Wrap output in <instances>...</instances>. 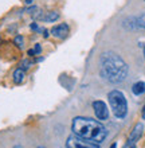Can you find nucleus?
Returning a JSON list of instances; mask_svg holds the SVG:
<instances>
[{"instance_id": "obj_1", "label": "nucleus", "mask_w": 145, "mask_h": 148, "mask_svg": "<svg viewBox=\"0 0 145 148\" xmlns=\"http://www.w3.org/2000/svg\"><path fill=\"white\" fill-rule=\"evenodd\" d=\"M101 77L112 84H120L128 75V65L116 53L106 51L101 55Z\"/></svg>"}, {"instance_id": "obj_2", "label": "nucleus", "mask_w": 145, "mask_h": 148, "mask_svg": "<svg viewBox=\"0 0 145 148\" xmlns=\"http://www.w3.org/2000/svg\"><path fill=\"white\" fill-rule=\"evenodd\" d=\"M73 132L75 136L94 143H101L108 136L105 127L101 123L85 117H75L73 121Z\"/></svg>"}, {"instance_id": "obj_3", "label": "nucleus", "mask_w": 145, "mask_h": 148, "mask_svg": "<svg viewBox=\"0 0 145 148\" xmlns=\"http://www.w3.org/2000/svg\"><path fill=\"white\" fill-rule=\"evenodd\" d=\"M108 100L112 106L114 116L118 119H124L128 114V101H126L125 96L122 94L120 90H112L108 94Z\"/></svg>"}, {"instance_id": "obj_4", "label": "nucleus", "mask_w": 145, "mask_h": 148, "mask_svg": "<svg viewBox=\"0 0 145 148\" xmlns=\"http://www.w3.org/2000/svg\"><path fill=\"white\" fill-rule=\"evenodd\" d=\"M67 148H99L97 144H93L90 141H86L82 137L78 136H70L66 141Z\"/></svg>"}, {"instance_id": "obj_5", "label": "nucleus", "mask_w": 145, "mask_h": 148, "mask_svg": "<svg viewBox=\"0 0 145 148\" xmlns=\"http://www.w3.org/2000/svg\"><path fill=\"white\" fill-rule=\"evenodd\" d=\"M93 109H94V113L98 120H108L109 110H108V106H106V104L103 101H101V100L94 101L93 102Z\"/></svg>"}, {"instance_id": "obj_6", "label": "nucleus", "mask_w": 145, "mask_h": 148, "mask_svg": "<svg viewBox=\"0 0 145 148\" xmlns=\"http://www.w3.org/2000/svg\"><path fill=\"white\" fill-rule=\"evenodd\" d=\"M142 132H144V125H142L141 123H138V124H136L134 129L132 131V133H130L129 139H128V141H126L125 147H129V145L136 144V143H137V141L140 140V137L142 136Z\"/></svg>"}, {"instance_id": "obj_7", "label": "nucleus", "mask_w": 145, "mask_h": 148, "mask_svg": "<svg viewBox=\"0 0 145 148\" xmlns=\"http://www.w3.org/2000/svg\"><path fill=\"white\" fill-rule=\"evenodd\" d=\"M51 34L55 38H59V39L66 38V35L69 34V26L66 23H61L58 26H54V27L51 28Z\"/></svg>"}, {"instance_id": "obj_8", "label": "nucleus", "mask_w": 145, "mask_h": 148, "mask_svg": "<svg viewBox=\"0 0 145 148\" xmlns=\"http://www.w3.org/2000/svg\"><path fill=\"white\" fill-rule=\"evenodd\" d=\"M132 92H133V94H136V96H141L142 93H145V82H142V81L136 82V84L132 86Z\"/></svg>"}, {"instance_id": "obj_9", "label": "nucleus", "mask_w": 145, "mask_h": 148, "mask_svg": "<svg viewBox=\"0 0 145 148\" xmlns=\"http://www.w3.org/2000/svg\"><path fill=\"white\" fill-rule=\"evenodd\" d=\"M24 79V70L20 67V69H16L14 71V82L15 84H20V82Z\"/></svg>"}, {"instance_id": "obj_10", "label": "nucleus", "mask_w": 145, "mask_h": 148, "mask_svg": "<svg viewBox=\"0 0 145 148\" xmlns=\"http://www.w3.org/2000/svg\"><path fill=\"white\" fill-rule=\"evenodd\" d=\"M134 23H136V28H145V14H141V15L133 18Z\"/></svg>"}, {"instance_id": "obj_11", "label": "nucleus", "mask_w": 145, "mask_h": 148, "mask_svg": "<svg viewBox=\"0 0 145 148\" xmlns=\"http://www.w3.org/2000/svg\"><path fill=\"white\" fill-rule=\"evenodd\" d=\"M59 18V15H58V12H55V11H52V12H48L47 15L44 16V20L46 22H55V20Z\"/></svg>"}, {"instance_id": "obj_12", "label": "nucleus", "mask_w": 145, "mask_h": 148, "mask_svg": "<svg viewBox=\"0 0 145 148\" xmlns=\"http://www.w3.org/2000/svg\"><path fill=\"white\" fill-rule=\"evenodd\" d=\"M14 42L16 43V46H18V47H23V38H22L20 35L16 36V38L14 39Z\"/></svg>"}, {"instance_id": "obj_13", "label": "nucleus", "mask_w": 145, "mask_h": 148, "mask_svg": "<svg viewBox=\"0 0 145 148\" xmlns=\"http://www.w3.org/2000/svg\"><path fill=\"white\" fill-rule=\"evenodd\" d=\"M34 51H35V54H40V51H42V47H40L39 43H36L35 47H34Z\"/></svg>"}, {"instance_id": "obj_14", "label": "nucleus", "mask_w": 145, "mask_h": 148, "mask_svg": "<svg viewBox=\"0 0 145 148\" xmlns=\"http://www.w3.org/2000/svg\"><path fill=\"white\" fill-rule=\"evenodd\" d=\"M141 116H142V119L145 120V105H144V108H142V112H141Z\"/></svg>"}, {"instance_id": "obj_15", "label": "nucleus", "mask_w": 145, "mask_h": 148, "mask_svg": "<svg viewBox=\"0 0 145 148\" xmlns=\"http://www.w3.org/2000/svg\"><path fill=\"white\" fill-rule=\"evenodd\" d=\"M31 28H32V30H38V26H36L35 23H32L31 24Z\"/></svg>"}, {"instance_id": "obj_16", "label": "nucleus", "mask_w": 145, "mask_h": 148, "mask_svg": "<svg viewBox=\"0 0 145 148\" xmlns=\"http://www.w3.org/2000/svg\"><path fill=\"white\" fill-rule=\"evenodd\" d=\"M23 1H24L26 4H31L32 1H34V0H23Z\"/></svg>"}, {"instance_id": "obj_17", "label": "nucleus", "mask_w": 145, "mask_h": 148, "mask_svg": "<svg viewBox=\"0 0 145 148\" xmlns=\"http://www.w3.org/2000/svg\"><path fill=\"white\" fill-rule=\"evenodd\" d=\"M34 54H35V51H34V50H30V51H28V55H34Z\"/></svg>"}, {"instance_id": "obj_18", "label": "nucleus", "mask_w": 145, "mask_h": 148, "mask_svg": "<svg viewBox=\"0 0 145 148\" xmlns=\"http://www.w3.org/2000/svg\"><path fill=\"white\" fill-rule=\"evenodd\" d=\"M43 36H44V38H47V36H48V31H44V34H43Z\"/></svg>"}, {"instance_id": "obj_19", "label": "nucleus", "mask_w": 145, "mask_h": 148, "mask_svg": "<svg viewBox=\"0 0 145 148\" xmlns=\"http://www.w3.org/2000/svg\"><path fill=\"white\" fill-rule=\"evenodd\" d=\"M124 148H136V144H133V145H129V147H124Z\"/></svg>"}, {"instance_id": "obj_20", "label": "nucleus", "mask_w": 145, "mask_h": 148, "mask_svg": "<svg viewBox=\"0 0 145 148\" xmlns=\"http://www.w3.org/2000/svg\"><path fill=\"white\" fill-rule=\"evenodd\" d=\"M110 148H117V144L114 143V144H112V145H110Z\"/></svg>"}, {"instance_id": "obj_21", "label": "nucleus", "mask_w": 145, "mask_h": 148, "mask_svg": "<svg viewBox=\"0 0 145 148\" xmlns=\"http://www.w3.org/2000/svg\"><path fill=\"white\" fill-rule=\"evenodd\" d=\"M14 148H23L22 145H16V147H14Z\"/></svg>"}, {"instance_id": "obj_22", "label": "nucleus", "mask_w": 145, "mask_h": 148, "mask_svg": "<svg viewBox=\"0 0 145 148\" xmlns=\"http://www.w3.org/2000/svg\"><path fill=\"white\" fill-rule=\"evenodd\" d=\"M144 57H145V46H144Z\"/></svg>"}, {"instance_id": "obj_23", "label": "nucleus", "mask_w": 145, "mask_h": 148, "mask_svg": "<svg viewBox=\"0 0 145 148\" xmlns=\"http://www.w3.org/2000/svg\"><path fill=\"white\" fill-rule=\"evenodd\" d=\"M38 148H44V147H38Z\"/></svg>"}]
</instances>
